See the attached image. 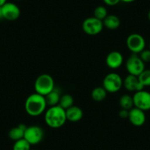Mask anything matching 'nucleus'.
Wrapping results in <instances>:
<instances>
[{
	"label": "nucleus",
	"mask_w": 150,
	"mask_h": 150,
	"mask_svg": "<svg viewBox=\"0 0 150 150\" xmlns=\"http://www.w3.org/2000/svg\"><path fill=\"white\" fill-rule=\"evenodd\" d=\"M108 11L104 6H98L95 8L93 11V17L103 21L108 16Z\"/></svg>",
	"instance_id": "obj_23"
},
{
	"label": "nucleus",
	"mask_w": 150,
	"mask_h": 150,
	"mask_svg": "<svg viewBox=\"0 0 150 150\" xmlns=\"http://www.w3.org/2000/svg\"><path fill=\"white\" fill-rule=\"evenodd\" d=\"M66 119L71 122H77L83 117V111L80 107L73 105L66 110Z\"/></svg>",
	"instance_id": "obj_14"
},
{
	"label": "nucleus",
	"mask_w": 150,
	"mask_h": 150,
	"mask_svg": "<svg viewBox=\"0 0 150 150\" xmlns=\"http://www.w3.org/2000/svg\"><path fill=\"white\" fill-rule=\"evenodd\" d=\"M139 54V57L141 60L144 61V63H149L150 62V50H146L144 49Z\"/></svg>",
	"instance_id": "obj_24"
},
{
	"label": "nucleus",
	"mask_w": 150,
	"mask_h": 150,
	"mask_svg": "<svg viewBox=\"0 0 150 150\" xmlns=\"http://www.w3.org/2000/svg\"><path fill=\"white\" fill-rule=\"evenodd\" d=\"M44 136V132L42 127L37 125L27 127L24 132V138L30 144L36 145L41 142Z\"/></svg>",
	"instance_id": "obj_6"
},
{
	"label": "nucleus",
	"mask_w": 150,
	"mask_h": 150,
	"mask_svg": "<svg viewBox=\"0 0 150 150\" xmlns=\"http://www.w3.org/2000/svg\"><path fill=\"white\" fill-rule=\"evenodd\" d=\"M108 92L103 87H96L91 91V98L96 102H102L106 98Z\"/></svg>",
	"instance_id": "obj_18"
},
{
	"label": "nucleus",
	"mask_w": 150,
	"mask_h": 150,
	"mask_svg": "<svg viewBox=\"0 0 150 150\" xmlns=\"http://www.w3.org/2000/svg\"><path fill=\"white\" fill-rule=\"evenodd\" d=\"M83 30L88 35H96L102 31L104 28L103 22L95 17H89L83 22Z\"/></svg>",
	"instance_id": "obj_7"
},
{
	"label": "nucleus",
	"mask_w": 150,
	"mask_h": 150,
	"mask_svg": "<svg viewBox=\"0 0 150 150\" xmlns=\"http://www.w3.org/2000/svg\"><path fill=\"white\" fill-rule=\"evenodd\" d=\"M60 97V91L58 88H54L50 93H49L47 96H45L46 102L48 106H55V105H59Z\"/></svg>",
	"instance_id": "obj_17"
},
{
	"label": "nucleus",
	"mask_w": 150,
	"mask_h": 150,
	"mask_svg": "<svg viewBox=\"0 0 150 150\" xmlns=\"http://www.w3.org/2000/svg\"><path fill=\"white\" fill-rule=\"evenodd\" d=\"M125 66L129 74L138 77L145 69V63L140 58L138 54H132L127 60Z\"/></svg>",
	"instance_id": "obj_8"
},
{
	"label": "nucleus",
	"mask_w": 150,
	"mask_h": 150,
	"mask_svg": "<svg viewBox=\"0 0 150 150\" xmlns=\"http://www.w3.org/2000/svg\"><path fill=\"white\" fill-rule=\"evenodd\" d=\"M124 62V57L118 51L110 52L106 57V64L110 69H119Z\"/></svg>",
	"instance_id": "obj_13"
},
{
	"label": "nucleus",
	"mask_w": 150,
	"mask_h": 150,
	"mask_svg": "<svg viewBox=\"0 0 150 150\" xmlns=\"http://www.w3.org/2000/svg\"><path fill=\"white\" fill-rule=\"evenodd\" d=\"M149 50H150V43H149Z\"/></svg>",
	"instance_id": "obj_30"
},
{
	"label": "nucleus",
	"mask_w": 150,
	"mask_h": 150,
	"mask_svg": "<svg viewBox=\"0 0 150 150\" xmlns=\"http://www.w3.org/2000/svg\"><path fill=\"white\" fill-rule=\"evenodd\" d=\"M44 120L50 127L54 129L61 127L67 121L66 110L59 105L50 107V108L45 111Z\"/></svg>",
	"instance_id": "obj_1"
},
{
	"label": "nucleus",
	"mask_w": 150,
	"mask_h": 150,
	"mask_svg": "<svg viewBox=\"0 0 150 150\" xmlns=\"http://www.w3.org/2000/svg\"><path fill=\"white\" fill-rule=\"evenodd\" d=\"M147 16H148V19L150 21V10H149V11L148 15H147Z\"/></svg>",
	"instance_id": "obj_29"
},
{
	"label": "nucleus",
	"mask_w": 150,
	"mask_h": 150,
	"mask_svg": "<svg viewBox=\"0 0 150 150\" xmlns=\"http://www.w3.org/2000/svg\"><path fill=\"white\" fill-rule=\"evenodd\" d=\"M27 128V126L24 125H19L17 127H13L12 129H10L9 132H8V137L11 138L12 141H16L20 139L24 138V132Z\"/></svg>",
	"instance_id": "obj_16"
},
{
	"label": "nucleus",
	"mask_w": 150,
	"mask_h": 150,
	"mask_svg": "<svg viewBox=\"0 0 150 150\" xmlns=\"http://www.w3.org/2000/svg\"><path fill=\"white\" fill-rule=\"evenodd\" d=\"M47 104L45 96L37 93L30 94L24 104L25 110L31 116H38L46 111Z\"/></svg>",
	"instance_id": "obj_2"
},
{
	"label": "nucleus",
	"mask_w": 150,
	"mask_h": 150,
	"mask_svg": "<svg viewBox=\"0 0 150 150\" xmlns=\"http://www.w3.org/2000/svg\"><path fill=\"white\" fill-rule=\"evenodd\" d=\"M134 107L144 111L150 110V93L147 91L141 90L135 92L132 96Z\"/></svg>",
	"instance_id": "obj_9"
},
{
	"label": "nucleus",
	"mask_w": 150,
	"mask_h": 150,
	"mask_svg": "<svg viewBox=\"0 0 150 150\" xmlns=\"http://www.w3.org/2000/svg\"><path fill=\"white\" fill-rule=\"evenodd\" d=\"M7 2V0H0V7H2V5H5Z\"/></svg>",
	"instance_id": "obj_28"
},
{
	"label": "nucleus",
	"mask_w": 150,
	"mask_h": 150,
	"mask_svg": "<svg viewBox=\"0 0 150 150\" xmlns=\"http://www.w3.org/2000/svg\"><path fill=\"white\" fill-rule=\"evenodd\" d=\"M127 47L132 54H138L145 49L146 41L144 38L138 33L130 34L127 38Z\"/></svg>",
	"instance_id": "obj_5"
},
{
	"label": "nucleus",
	"mask_w": 150,
	"mask_h": 150,
	"mask_svg": "<svg viewBox=\"0 0 150 150\" xmlns=\"http://www.w3.org/2000/svg\"><path fill=\"white\" fill-rule=\"evenodd\" d=\"M123 86L128 91L137 92L144 90V87L140 83L138 77L132 74H128L123 80Z\"/></svg>",
	"instance_id": "obj_12"
},
{
	"label": "nucleus",
	"mask_w": 150,
	"mask_h": 150,
	"mask_svg": "<svg viewBox=\"0 0 150 150\" xmlns=\"http://www.w3.org/2000/svg\"><path fill=\"white\" fill-rule=\"evenodd\" d=\"M18 1H21V0H18Z\"/></svg>",
	"instance_id": "obj_32"
},
{
	"label": "nucleus",
	"mask_w": 150,
	"mask_h": 150,
	"mask_svg": "<svg viewBox=\"0 0 150 150\" xmlns=\"http://www.w3.org/2000/svg\"><path fill=\"white\" fill-rule=\"evenodd\" d=\"M103 2L108 6H115L121 2V0H103Z\"/></svg>",
	"instance_id": "obj_26"
},
{
	"label": "nucleus",
	"mask_w": 150,
	"mask_h": 150,
	"mask_svg": "<svg viewBox=\"0 0 150 150\" xmlns=\"http://www.w3.org/2000/svg\"><path fill=\"white\" fill-rule=\"evenodd\" d=\"M123 86V80L122 77L117 73L111 72L108 74L102 82V87L108 93L118 92Z\"/></svg>",
	"instance_id": "obj_4"
},
{
	"label": "nucleus",
	"mask_w": 150,
	"mask_h": 150,
	"mask_svg": "<svg viewBox=\"0 0 150 150\" xmlns=\"http://www.w3.org/2000/svg\"><path fill=\"white\" fill-rule=\"evenodd\" d=\"M54 81L48 74H42L35 81L34 88L35 93L45 96L54 88Z\"/></svg>",
	"instance_id": "obj_3"
},
{
	"label": "nucleus",
	"mask_w": 150,
	"mask_h": 150,
	"mask_svg": "<svg viewBox=\"0 0 150 150\" xmlns=\"http://www.w3.org/2000/svg\"><path fill=\"white\" fill-rule=\"evenodd\" d=\"M30 145L24 138L15 141L13 146V150H30Z\"/></svg>",
	"instance_id": "obj_22"
},
{
	"label": "nucleus",
	"mask_w": 150,
	"mask_h": 150,
	"mask_svg": "<svg viewBox=\"0 0 150 150\" xmlns=\"http://www.w3.org/2000/svg\"><path fill=\"white\" fill-rule=\"evenodd\" d=\"M140 83L144 87L150 86V69H144L138 76Z\"/></svg>",
	"instance_id": "obj_21"
},
{
	"label": "nucleus",
	"mask_w": 150,
	"mask_h": 150,
	"mask_svg": "<svg viewBox=\"0 0 150 150\" xmlns=\"http://www.w3.org/2000/svg\"><path fill=\"white\" fill-rule=\"evenodd\" d=\"M30 150H35V149H30Z\"/></svg>",
	"instance_id": "obj_31"
},
{
	"label": "nucleus",
	"mask_w": 150,
	"mask_h": 150,
	"mask_svg": "<svg viewBox=\"0 0 150 150\" xmlns=\"http://www.w3.org/2000/svg\"><path fill=\"white\" fill-rule=\"evenodd\" d=\"M3 18L8 21H15L18 19L21 14V11L18 5L13 2H8L1 7Z\"/></svg>",
	"instance_id": "obj_10"
},
{
	"label": "nucleus",
	"mask_w": 150,
	"mask_h": 150,
	"mask_svg": "<svg viewBox=\"0 0 150 150\" xmlns=\"http://www.w3.org/2000/svg\"><path fill=\"white\" fill-rule=\"evenodd\" d=\"M119 105L122 109L129 110L134 107V102L132 96L128 94H124L119 99Z\"/></svg>",
	"instance_id": "obj_19"
},
{
	"label": "nucleus",
	"mask_w": 150,
	"mask_h": 150,
	"mask_svg": "<svg viewBox=\"0 0 150 150\" xmlns=\"http://www.w3.org/2000/svg\"><path fill=\"white\" fill-rule=\"evenodd\" d=\"M136 1V0H121V2H123L125 3H131V2H133Z\"/></svg>",
	"instance_id": "obj_27"
},
{
	"label": "nucleus",
	"mask_w": 150,
	"mask_h": 150,
	"mask_svg": "<svg viewBox=\"0 0 150 150\" xmlns=\"http://www.w3.org/2000/svg\"><path fill=\"white\" fill-rule=\"evenodd\" d=\"M74 102V100L73 96L71 95L66 93V94L62 95L61 97H60L59 105L61 108H63V109L66 110L68 108H71V106H73Z\"/></svg>",
	"instance_id": "obj_20"
},
{
	"label": "nucleus",
	"mask_w": 150,
	"mask_h": 150,
	"mask_svg": "<svg viewBox=\"0 0 150 150\" xmlns=\"http://www.w3.org/2000/svg\"><path fill=\"white\" fill-rule=\"evenodd\" d=\"M119 116L121 119H128V116H129V110L125 109H122L119 112Z\"/></svg>",
	"instance_id": "obj_25"
},
{
	"label": "nucleus",
	"mask_w": 150,
	"mask_h": 150,
	"mask_svg": "<svg viewBox=\"0 0 150 150\" xmlns=\"http://www.w3.org/2000/svg\"><path fill=\"white\" fill-rule=\"evenodd\" d=\"M103 25L105 28L110 30H114L119 28L120 27L121 21L120 18L116 15H110L107 16L106 18L102 21Z\"/></svg>",
	"instance_id": "obj_15"
},
{
	"label": "nucleus",
	"mask_w": 150,
	"mask_h": 150,
	"mask_svg": "<svg viewBox=\"0 0 150 150\" xmlns=\"http://www.w3.org/2000/svg\"><path fill=\"white\" fill-rule=\"evenodd\" d=\"M129 122L135 127H141L144 125L146 122L145 111L133 107L129 110L128 116Z\"/></svg>",
	"instance_id": "obj_11"
}]
</instances>
